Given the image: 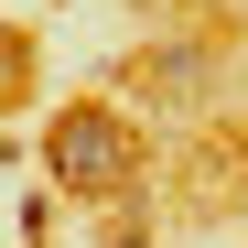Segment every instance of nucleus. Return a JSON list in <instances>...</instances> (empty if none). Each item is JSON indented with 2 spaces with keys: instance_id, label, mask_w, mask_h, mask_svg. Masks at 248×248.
<instances>
[{
  "instance_id": "obj_1",
  "label": "nucleus",
  "mask_w": 248,
  "mask_h": 248,
  "mask_svg": "<svg viewBox=\"0 0 248 248\" xmlns=\"http://www.w3.org/2000/svg\"><path fill=\"white\" fill-rule=\"evenodd\" d=\"M44 173L65 194H119L140 173V140H130V119H119L108 97H76V108L44 119Z\"/></svg>"
},
{
  "instance_id": "obj_2",
  "label": "nucleus",
  "mask_w": 248,
  "mask_h": 248,
  "mask_svg": "<svg viewBox=\"0 0 248 248\" xmlns=\"http://www.w3.org/2000/svg\"><path fill=\"white\" fill-rule=\"evenodd\" d=\"M205 76H216V54H205V44H162V54H140V87H151L162 108H184Z\"/></svg>"
}]
</instances>
